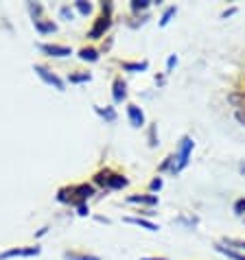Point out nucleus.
<instances>
[{"mask_svg":"<svg viewBox=\"0 0 245 260\" xmlns=\"http://www.w3.org/2000/svg\"><path fill=\"white\" fill-rule=\"evenodd\" d=\"M92 194H95V186H90V184H77V186H66V188L57 190V201L75 206L77 210H79V214L85 216V214L90 212L88 206H85V201H88Z\"/></svg>","mask_w":245,"mask_h":260,"instance_id":"f257e3e1","label":"nucleus"},{"mask_svg":"<svg viewBox=\"0 0 245 260\" xmlns=\"http://www.w3.org/2000/svg\"><path fill=\"white\" fill-rule=\"evenodd\" d=\"M193 147H195V140L191 136H184L182 140L177 144V153L171 155V166H169V173L177 175L182 173L186 166H189V160H191V153H193Z\"/></svg>","mask_w":245,"mask_h":260,"instance_id":"f03ea898","label":"nucleus"},{"mask_svg":"<svg viewBox=\"0 0 245 260\" xmlns=\"http://www.w3.org/2000/svg\"><path fill=\"white\" fill-rule=\"evenodd\" d=\"M95 184L103 186L107 190H120V188H125V186H129V179L125 175H118V173L105 169V171H99L95 175Z\"/></svg>","mask_w":245,"mask_h":260,"instance_id":"7ed1b4c3","label":"nucleus"},{"mask_svg":"<svg viewBox=\"0 0 245 260\" xmlns=\"http://www.w3.org/2000/svg\"><path fill=\"white\" fill-rule=\"evenodd\" d=\"M101 9H103V16H99V18L95 20V24H92L90 33H88L90 40L103 38L105 31L112 26V3H103V5H101Z\"/></svg>","mask_w":245,"mask_h":260,"instance_id":"20e7f679","label":"nucleus"},{"mask_svg":"<svg viewBox=\"0 0 245 260\" xmlns=\"http://www.w3.org/2000/svg\"><path fill=\"white\" fill-rule=\"evenodd\" d=\"M33 70H35V75H38V77L42 79V81H44V83H48V85H53L55 90H59V92H64V90H66V85H64V81H62V79L57 77L53 70H48L46 66H40V63H38V66H33Z\"/></svg>","mask_w":245,"mask_h":260,"instance_id":"39448f33","label":"nucleus"},{"mask_svg":"<svg viewBox=\"0 0 245 260\" xmlns=\"http://www.w3.org/2000/svg\"><path fill=\"white\" fill-rule=\"evenodd\" d=\"M42 247H11L0 254V260H9V258H33V256H40Z\"/></svg>","mask_w":245,"mask_h":260,"instance_id":"423d86ee","label":"nucleus"},{"mask_svg":"<svg viewBox=\"0 0 245 260\" xmlns=\"http://www.w3.org/2000/svg\"><path fill=\"white\" fill-rule=\"evenodd\" d=\"M40 50L42 53H46L48 57H68V55H73V48L62 46V44H40Z\"/></svg>","mask_w":245,"mask_h":260,"instance_id":"0eeeda50","label":"nucleus"},{"mask_svg":"<svg viewBox=\"0 0 245 260\" xmlns=\"http://www.w3.org/2000/svg\"><path fill=\"white\" fill-rule=\"evenodd\" d=\"M127 116H129V122H132L134 129H140L142 125H145V112L140 110L138 105H127Z\"/></svg>","mask_w":245,"mask_h":260,"instance_id":"6e6552de","label":"nucleus"},{"mask_svg":"<svg viewBox=\"0 0 245 260\" xmlns=\"http://www.w3.org/2000/svg\"><path fill=\"white\" fill-rule=\"evenodd\" d=\"M112 99L114 103H122L127 99V83L122 81V77H116L112 83Z\"/></svg>","mask_w":245,"mask_h":260,"instance_id":"1a4fd4ad","label":"nucleus"},{"mask_svg":"<svg viewBox=\"0 0 245 260\" xmlns=\"http://www.w3.org/2000/svg\"><path fill=\"white\" fill-rule=\"evenodd\" d=\"M129 204H138V206H158V194H129L127 197Z\"/></svg>","mask_w":245,"mask_h":260,"instance_id":"9d476101","label":"nucleus"},{"mask_svg":"<svg viewBox=\"0 0 245 260\" xmlns=\"http://www.w3.org/2000/svg\"><path fill=\"white\" fill-rule=\"evenodd\" d=\"M33 26H35V31L42 33V35L57 31V24L53 22V20H42V18H38V20H33Z\"/></svg>","mask_w":245,"mask_h":260,"instance_id":"9b49d317","label":"nucleus"},{"mask_svg":"<svg viewBox=\"0 0 245 260\" xmlns=\"http://www.w3.org/2000/svg\"><path fill=\"white\" fill-rule=\"evenodd\" d=\"M125 223H132V225H140V228L149 230V232H158V230H160V228L156 225V223H151V221H147V219H140V216H127Z\"/></svg>","mask_w":245,"mask_h":260,"instance_id":"f8f14e48","label":"nucleus"},{"mask_svg":"<svg viewBox=\"0 0 245 260\" xmlns=\"http://www.w3.org/2000/svg\"><path fill=\"white\" fill-rule=\"evenodd\" d=\"M215 249H217L219 254H223V256L232 258V260H245V254H241V251H236V249H230V247H223L221 243L215 245Z\"/></svg>","mask_w":245,"mask_h":260,"instance_id":"ddd939ff","label":"nucleus"},{"mask_svg":"<svg viewBox=\"0 0 245 260\" xmlns=\"http://www.w3.org/2000/svg\"><path fill=\"white\" fill-rule=\"evenodd\" d=\"M79 59L95 63V61H99V50L97 48H81L79 50Z\"/></svg>","mask_w":245,"mask_h":260,"instance_id":"4468645a","label":"nucleus"},{"mask_svg":"<svg viewBox=\"0 0 245 260\" xmlns=\"http://www.w3.org/2000/svg\"><path fill=\"white\" fill-rule=\"evenodd\" d=\"M223 247H230V249H236L241 251V254H245V241H241V238H223Z\"/></svg>","mask_w":245,"mask_h":260,"instance_id":"2eb2a0df","label":"nucleus"},{"mask_svg":"<svg viewBox=\"0 0 245 260\" xmlns=\"http://www.w3.org/2000/svg\"><path fill=\"white\" fill-rule=\"evenodd\" d=\"M228 101L236 107V110H245V90L243 92H232V94L228 96Z\"/></svg>","mask_w":245,"mask_h":260,"instance_id":"dca6fc26","label":"nucleus"},{"mask_svg":"<svg viewBox=\"0 0 245 260\" xmlns=\"http://www.w3.org/2000/svg\"><path fill=\"white\" fill-rule=\"evenodd\" d=\"M64 260H101V258L92 254H81V251H66Z\"/></svg>","mask_w":245,"mask_h":260,"instance_id":"f3484780","label":"nucleus"},{"mask_svg":"<svg viewBox=\"0 0 245 260\" xmlns=\"http://www.w3.org/2000/svg\"><path fill=\"white\" fill-rule=\"evenodd\" d=\"M147 68H149L147 61H140V63L125 61V63H122V70H129V72H142V70H147Z\"/></svg>","mask_w":245,"mask_h":260,"instance_id":"a211bd4d","label":"nucleus"},{"mask_svg":"<svg viewBox=\"0 0 245 260\" xmlns=\"http://www.w3.org/2000/svg\"><path fill=\"white\" fill-rule=\"evenodd\" d=\"M95 110H97V114H99V116H103L105 120H110V122H114V120H116V112H114L112 110V107H105V110H103V107H95Z\"/></svg>","mask_w":245,"mask_h":260,"instance_id":"6ab92c4d","label":"nucleus"},{"mask_svg":"<svg viewBox=\"0 0 245 260\" xmlns=\"http://www.w3.org/2000/svg\"><path fill=\"white\" fill-rule=\"evenodd\" d=\"M175 13H177V7H169V9L162 13V18H160V26H167L171 20H173V16H175Z\"/></svg>","mask_w":245,"mask_h":260,"instance_id":"aec40b11","label":"nucleus"},{"mask_svg":"<svg viewBox=\"0 0 245 260\" xmlns=\"http://www.w3.org/2000/svg\"><path fill=\"white\" fill-rule=\"evenodd\" d=\"M234 214L245 223V199H236L234 201Z\"/></svg>","mask_w":245,"mask_h":260,"instance_id":"412c9836","label":"nucleus"},{"mask_svg":"<svg viewBox=\"0 0 245 260\" xmlns=\"http://www.w3.org/2000/svg\"><path fill=\"white\" fill-rule=\"evenodd\" d=\"M75 9L81 13V16H88V13L92 11V5L85 3V0H77V3H75Z\"/></svg>","mask_w":245,"mask_h":260,"instance_id":"4be33fe9","label":"nucleus"},{"mask_svg":"<svg viewBox=\"0 0 245 260\" xmlns=\"http://www.w3.org/2000/svg\"><path fill=\"white\" fill-rule=\"evenodd\" d=\"M151 0H132V11H145L149 9Z\"/></svg>","mask_w":245,"mask_h":260,"instance_id":"5701e85b","label":"nucleus"},{"mask_svg":"<svg viewBox=\"0 0 245 260\" xmlns=\"http://www.w3.org/2000/svg\"><path fill=\"white\" fill-rule=\"evenodd\" d=\"M68 79H70V83H83V81H90L92 75L90 72H81V75H70Z\"/></svg>","mask_w":245,"mask_h":260,"instance_id":"b1692460","label":"nucleus"},{"mask_svg":"<svg viewBox=\"0 0 245 260\" xmlns=\"http://www.w3.org/2000/svg\"><path fill=\"white\" fill-rule=\"evenodd\" d=\"M162 186H164V182H162V177H156V179H151L149 188H151V190H154V192H156V190H160V188H162Z\"/></svg>","mask_w":245,"mask_h":260,"instance_id":"393cba45","label":"nucleus"},{"mask_svg":"<svg viewBox=\"0 0 245 260\" xmlns=\"http://www.w3.org/2000/svg\"><path fill=\"white\" fill-rule=\"evenodd\" d=\"M62 18H66V20H73L75 18V11L73 9H70V7H62Z\"/></svg>","mask_w":245,"mask_h":260,"instance_id":"a878e982","label":"nucleus"},{"mask_svg":"<svg viewBox=\"0 0 245 260\" xmlns=\"http://www.w3.org/2000/svg\"><path fill=\"white\" fill-rule=\"evenodd\" d=\"M149 144H151V147H156V144H158V138H156V125H151V127H149Z\"/></svg>","mask_w":245,"mask_h":260,"instance_id":"bb28decb","label":"nucleus"},{"mask_svg":"<svg viewBox=\"0 0 245 260\" xmlns=\"http://www.w3.org/2000/svg\"><path fill=\"white\" fill-rule=\"evenodd\" d=\"M234 116H236V120H239L241 125L245 127V110H236V112H234Z\"/></svg>","mask_w":245,"mask_h":260,"instance_id":"cd10ccee","label":"nucleus"},{"mask_svg":"<svg viewBox=\"0 0 245 260\" xmlns=\"http://www.w3.org/2000/svg\"><path fill=\"white\" fill-rule=\"evenodd\" d=\"M173 66H177V57H175V55H171V57H169V61H167V70H171Z\"/></svg>","mask_w":245,"mask_h":260,"instance_id":"c85d7f7f","label":"nucleus"},{"mask_svg":"<svg viewBox=\"0 0 245 260\" xmlns=\"http://www.w3.org/2000/svg\"><path fill=\"white\" fill-rule=\"evenodd\" d=\"M232 13H236L234 7H232V9H228V11H223V13H221V18H228V16H232Z\"/></svg>","mask_w":245,"mask_h":260,"instance_id":"c756f323","label":"nucleus"},{"mask_svg":"<svg viewBox=\"0 0 245 260\" xmlns=\"http://www.w3.org/2000/svg\"><path fill=\"white\" fill-rule=\"evenodd\" d=\"M140 260H169V258H140Z\"/></svg>","mask_w":245,"mask_h":260,"instance_id":"7c9ffc66","label":"nucleus"}]
</instances>
